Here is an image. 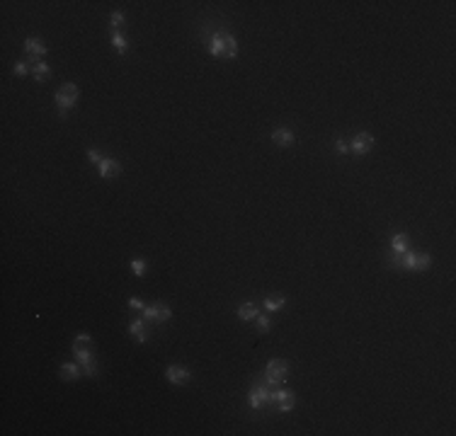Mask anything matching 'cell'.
Returning <instances> with one entry per match:
<instances>
[{
    "mask_svg": "<svg viewBox=\"0 0 456 436\" xmlns=\"http://www.w3.org/2000/svg\"><path fill=\"white\" fill-rule=\"evenodd\" d=\"M129 308H131V310H138V313H144V308H146V305L141 303L138 298H131V301H129Z\"/></svg>",
    "mask_w": 456,
    "mask_h": 436,
    "instance_id": "cell-26",
    "label": "cell"
},
{
    "mask_svg": "<svg viewBox=\"0 0 456 436\" xmlns=\"http://www.w3.org/2000/svg\"><path fill=\"white\" fill-rule=\"evenodd\" d=\"M80 373H83V366H80V364H63V366H61V378H63V381H78Z\"/></svg>",
    "mask_w": 456,
    "mask_h": 436,
    "instance_id": "cell-12",
    "label": "cell"
},
{
    "mask_svg": "<svg viewBox=\"0 0 456 436\" xmlns=\"http://www.w3.org/2000/svg\"><path fill=\"white\" fill-rule=\"evenodd\" d=\"M430 255H420V252H410L405 250L403 255H398V260L393 262V267L398 269H408V272H423L430 267Z\"/></svg>",
    "mask_w": 456,
    "mask_h": 436,
    "instance_id": "cell-2",
    "label": "cell"
},
{
    "mask_svg": "<svg viewBox=\"0 0 456 436\" xmlns=\"http://www.w3.org/2000/svg\"><path fill=\"white\" fill-rule=\"evenodd\" d=\"M131 269H134L136 276H144V274H146V262L144 260H134V262H131Z\"/></svg>",
    "mask_w": 456,
    "mask_h": 436,
    "instance_id": "cell-22",
    "label": "cell"
},
{
    "mask_svg": "<svg viewBox=\"0 0 456 436\" xmlns=\"http://www.w3.org/2000/svg\"><path fill=\"white\" fill-rule=\"evenodd\" d=\"M46 76H49V65H46L44 61H37V63H34V80H37V83H44Z\"/></svg>",
    "mask_w": 456,
    "mask_h": 436,
    "instance_id": "cell-17",
    "label": "cell"
},
{
    "mask_svg": "<svg viewBox=\"0 0 456 436\" xmlns=\"http://www.w3.org/2000/svg\"><path fill=\"white\" fill-rule=\"evenodd\" d=\"M272 141L282 146V148H289V146H294V133L289 129H277L272 133Z\"/></svg>",
    "mask_w": 456,
    "mask_h": 436,
    "instance_id": "cell-11",
    "label": "cell"
},
{
    "mask_svg": "<svg viewBox=\"0 0 456 436\" xmlns=\"http://www.w3.org/2000/svg\"><path fill=\"white\" fill-rule=\"evenodd\" d=\"M255 320H257V330H260V332H267L269 327H272V320H269L267 315H257Z\"/></svg>",
    "mask_w": 456,
    "mask_h": 436,
    "instance_id": "cell-20",
    "label": "cell"
},
{
    "mask_svg": "<svg viewBox=\"0 0 456 436\" xmlns=\"http://www.w3.org/2000/svg\"><path fill=\"white\" fill-rule=\"evenodd\" d=\"M76 99H78V97H73V95H66L63 90H58V92H56V104H58V109H61V117H66L68 109L76 107Z\"/></svg>",
    "mask_w": 456,
    "mask_h": 436,
    "instance_id": "cell-10",
    "label": "cell"
},
{
    "mask_svg": "<svg viewBox=\"0 0 456 436\" xmlns=\"http://www.w3.org/2000/svg\"><path fill=\"white\" fill-rule=\"evenodd\" d=\"M97 170H100V177L110 179V177H114V174H119V163L112 160V158H102V163L97 165Z\"/></svg>",
    "mask_w": 456,
    "mask_h": 436,
    "instance_id": "cell-9",
    "label": "cell"
},
{
    "mask_svg": "<svg viewBox=\"0 0 456 436\" xmlns=\"http://www.w3.org/2000/svg\"><path fill=\"white\" fill-rule=\"evenodd\" d=\"M29 73V65L24 63V61H20V63H15V76H20V78H24Z\"/></svg>",
    "mask_w": 456,
    "mask_h": 436,
    "instance_id": "cell-24",
    "label": "cell"
},
{
    "mask_svg": "<svg viewBox=\"0 0 456 436\" xmlns=\"http://www.w3.org/2000/svg\"><path fill=\"white\" fill-rule=\"evenodd\" d=\"M284 303H287V298H284V296H272V298H265V310H267V313H274V310H279V308H284Z\"/></svg>",
    "mask_w": 456,
    "mask_h": 436,
    "instance_id": "cell-16",
    "label": "cell"
},
{
    "mask_svg": "<svg viewBox=\"0 0 456 436\" xmlns=\"http://www.w3.org/2000/svg\"><path fill=\"white\" fill-rule=\"evenodd\" d=\"M73 347H88V349H92V337H90V335H85V332H80L78 337L73 339Z\"/></svg>",
    "mask_w": 456,
    "mask_h": 436,
    "instance_id": "cell-19",
    "label": "cell"
},
{
    "mask_svg": "<svg viewBox=\"0 0 456 436\" xmlns=\"http://www.w3.org/2000/svg\"><path fill=\"white\" fill-rule=\"evenodd\" d=\"M257 315H260V308H257L255 303H243L240 308H238V317H240L243 322H248V320H255Z\"/></svg>",
    "mask_w": 456,
    "mask_h": 436,
    "instance_id": "cell-13",
    "label": "cell"
},
{
    "mask_svg": "<svg viewBox=\"0 0 456 436\" xmlns=\"http://www.w3.org/2000/svg\"><path fill=\"white\" fill-rule=\"evenodd\" d=\"M129 335H134L138 342H146V339H148V330H146L144 320H131V325H129Z\"/></svg>",
    "mask_w": 456,
    "mask_h": 436,
    "instance_id": "cell-14",
    "label": "cell"
},
{
    "mask_svg": "<svg viewBox=\"0 0 456 436\" xmlns=\"http://www.w3.org/2000/svg\"><path fill=\"white\" fill-rule=\"evenodd\" d=\"M165 378L170 383H175V385H182V383L192 381V373H189L185 366H170V369L165 371Z\"/></svg>",
    "mask_w": 456,
    "mask_h": 436,
    "instance_id": "cell-7",
    "label": "cell"
},
{
    "mask_svg": "<svg viewBox=\"0 0 456 436\" xmlns=\"http://www.w3.org/2000/svg\"><path fill=\"white\" fill-rule=\"evenodd\" d=\"M170 308L165 303H153L144 308V320H151V322H167L170 320Z\"/></svg>",
    "mask_w": 456,
    "mask_h": 436,
    "instance_id": "cell-4",
    "label": "cell"
},
{
    "mask_svg": "<svg viewBox=\"0 0 456 436\" xmlns=\"http://www.w3.org/2000/svg\"><path fill=\"white\" fill-rule=\"evenodd\" d=\"M262 405H269V390L267 385H255L250 390V407L253 410H260Z\"/></svg>",
    "mask_w": 456,
    "mask_h": 436,
    "instance_id": "cell-6",
    "label": "cell"
},
{
    "mask_svg": "<svg viewBox=\"0 0 456 436\" xmlns=\"http://www.w3.org/2000/svg\"><path fill=\"white\" fill-rule=\"evenodd\" d=\"M112 46H114L119 54H124V51H126V46H129V44H126V37L119 34V32H114V34H112Z\"/></svg>",
    "mask_w": 456,
    "mask_h": 436,
    "instance_id": "cell-18",
    "label": "cell"
},
{
    "mask_svg": "<svg viewBox=\"0 0 456 436\" xmlns=\"http://www.w3.org/2000/svg\"><path fill=\"white\" fill-rule=\"evenodd\" d=\"M335 148H337V153H347L349 151V146H347L342 138H337V143H335Z\"/></svg>",
    "mask_w": 456,
    "mask_h": 436,
    "instance_id": "cell-27",
    "label": "cell"
},
{
    "mask_svg": "<svg viewBox=\"0 0 456 436\" xmlns=\"http://www.w3.org/2000/svg\"><path fill=\"white\" fill-rule=\"evenodd\" d=\"M391 247L396 255H403V252L408 250V235L405 233H396L393 238H391Z\"/></svg>",
    "mask_w": 456,
    "mask_h": 436,
    "instance_id": "cell-15",
    "label": "cell"
},
{
    "mask_svg": "<svg viewBox=\"0 0 456 436\" xmlns=\"http://www.w3.org/2000/svg\"><path fill=\"white\" fill-rule=\"evenodd\" d=\"M124 22H126V17H124V12H112V17H110V24L117 29V27H122Z\"/></svg>",
    "mask_w": 456,
    "mask_h": 436,
    "instance_id": "cell-21",
    "label": "cell"
},
{
    "mask_svg": "<svg viewBox=\"0 0 456 436\" xmlns=\"http://www.w3.org/2000/svg\"><path fill=\"white\" fill-rule=\"evenodd\" d=\"M289 376V364L282 359H272L265 369V383L267 385H282Z\"/></svg>",
    "mask_w": 456,
    "mask_h": 436,
    "instance_id": "cell-3",
    "label": "cell"
},
{
    "mask_svg": "<svg viewBox=\"0 0 456 436\" xmlns=\"http://www.w3.org/2000/svg\"><path fill=\"white\" fill-rule=\"evenodd\" d=\"M24 51H27L29 56H34V63H37V61H39V58L46 54V46L42 44V39H34V37H29V39L24 42Z\"/></svg>",
    "mask_w": 456,
    "mask_h": 436,
    "instance_id": "cell-8",
    "label": "cell"
},
{
    "mask_svg": "<svg viewBox=\"0 0 456 436\" xmlns=\"http://www.w3.org/2000/svg\"><path fill=\"white\" fill-rule=\"evenodd\" d=\"M291 407H294V395L284 397V400L279 403V412H291Z\"/></svg>",
    "mask_w": 456,
    "mask_h": 436,
    "instance_id": "cell-23",
    "label": "cell"
},
{
    "mask_svg": "<svg viewBox=\"0 0 456 436\" xmlns=\"http://www.w3.org/2000/svg\"><path fill=\"white\" fill-rule=\"evenodd\" d=\"M88 158H90V163L100 165V163H102V158H104V155H100V151H95V148H90V151H88Z\"/></svg>",
    "mask_w": 456,
    "mask_h": 436,
    "instance_id": "cell-25",
    "label": "cell"
},
{
    "mask_svg": "<svg viewBox=\"0 0 456 436\" xmlns=\"http://www.w3.org/2000/svg\"><path fill=\"white\" fill-rule=\"evenodd\" d=\"M374 146V136L371 133H357L355 141H352V153L355 155H367Z\"/></svg>",
    "mask_w": 456,
    "mask_h": 436,
    "instance_id": "cell-5",
    "label": "cell"
},
{
    "mask_svg": "<svg viewBox=\"0 0 456 436\" xmlns=\"http://www.w3.org/2000/svg\"><path fill=\"white\" fill-rule=\"evenodd\" d=\"M209 54L214 58H221V56H228V58H235L238 56V44L228 32H216L209 42Z\"/></svg>",
    "mask_w": 456,
    "mask_h": 436,
    "instance_id": "cell-1",
    "label": "cell"
}]
</instances>
